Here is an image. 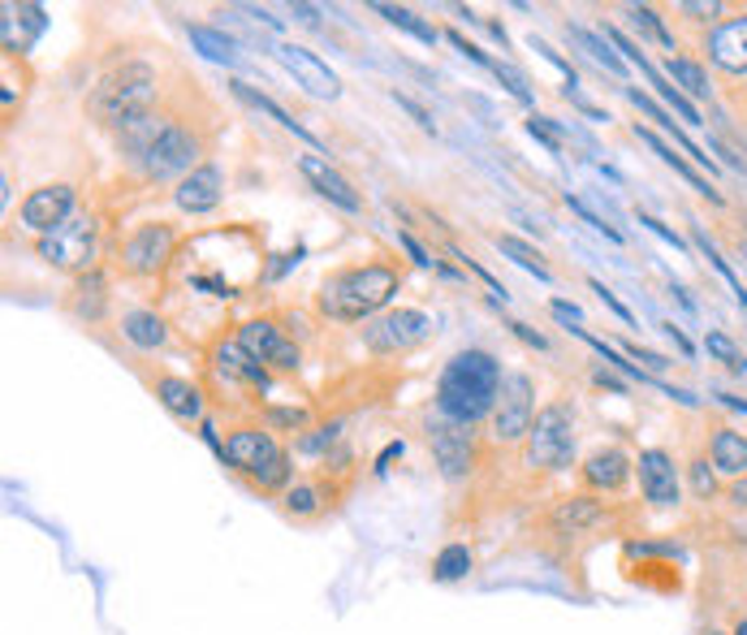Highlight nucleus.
Masks as SVG:
<instances>
[{
	"instance_id": "nucleus-1",
	"label": "nucleus",
	"mask_w": 747,
	"mask_h": 635,
	"mask_svg": "<svg viewBox=\"0 0 747 635\" xmlns=\"http://www.w3.org/2000/svg\"><path fill=\"white\" fill-rule=\"evenodd\" d=\"M497 394H501V363L488 351H459L437 381V411L441 420L472 428L484 416H493Z\"/></svg>"
},
{
	"instance_id": "nucleus-2",
	"label": "nucleus",
	"mask_w": 747,
	"mask_h": 635,
	"mask_svg": "<svg viewBox=\"0 0 747 635\" xmlns=\"http://www.w3.org/2000/svg\"><path fill=\"white\" fill-rule=\"evenodd\" d=\"M398 285H403V273L394 264H354V269L325 277L316 307H320V316H329L338 325H354V320L376 316L398 294Z\"/></svg>"
},
{
	"instance_id": "nucleus-3",
	"label": "nucleus",
	"mask_w": 747,
	"mask_h": 635,
	"mask_svg": "<svg viewBox=\"0 0 747 635\" xmlns=\"http://www.w3.org/2000/svg\"><path fill=\"white\" fill-rule=\"evenodd\" d=\"M156 95H160V78L147 61H122L104 73L95 87H91V117L109 131H122L138 117L156 113Z\"/></svg>"
},
{
	"instance_id": "nucleus-4",
	"label": "nucleus",
	"mask_w": 747,
	"mask_h": 635,
	"mask_svg": "<svg viewBox=\"0 0 747 635\" xmlns=\"http://www.w3.org/2000/svg\"><path fill=\"white\" fill-rule=\"evenodd\" d=\"M225 463L256 489V494H281L294 476L290 454L272 441L264 423H242L225 436Z\"/></svg>"
},
{
	"instance_id": "nucleus-5",
	"label": "nucleus",
	"mask_w": 747,
	"mask_h": 635,
	"mask_svg": "<svg viewBox=\"0 0 747 635\" xmlns=\"http://www.w3.org/2000/svg\"><path fill=\"white\" fill-rule=\"evenodd\" d=\"M523 458H528V467H541V472H566L575 458V411L562 402L536 411Z\"/></svg>"
},
{
	"instance_id": "nucleus-6",
	"label": "nucleus",
	"mask_w": 747,
	"mask_h": 635,
	"mask_svg": "<svg viewBox=\"0 0 747 635\" xmlns=\"http://www.w3.org/2000/svg\"><path fill=\"white\" fill-rule=\"evenodd\" d=\"M204 156V139L195 135V126H186L182 117H173L169 122V131L156 139V147L138 160V178L143 182H169V178H186V173H195L200 160Z\"/></svg>"
},
{
	"instance_id": "nucleus-7",
	"label": "nucleus",
	"mask_w": 747,
	"mask_h": 635,
	"mask_svg": "<svg viewBox=\"0 0 747 635\" xmlns=\"http://www.w3.org/2000/svg\"><path fill=\"white\" fill-rule=\"evenodd\" d=\"M39 260L48 269H61V273H87L91 256H95V220L87 212H73L66 225H57L53 234L39 238Z\"/></svg>"
},
{
	"instance_id": "nucleus-8",
	"label": "nucleus",
	"mask_w": 747,
	"mask_h": 635,
	"mask_svg": "<svg viewBox=\"0 0 747 635\" xmlns=\"http://www.w3.org/2000/svg\"><path fill=\"white\" fill-rule=\"evenodd\" d=\"M532 423H536V389L523 372H510L501 381V394L493 407V436L501 445H519V441H528Z\"/></svg>"
},
{
	"instance_id": "nucleus-9",
	"label": "nucleus",
	"mask_w": 747,
	"mask_h": 635,
	"mask_svg": "<svg viewBox=\"0 0 747 635\" xmlns=\"http://www.w3.org/2000/svg\"><path fill=\"white\" fill-rule=\"evenodd\" d=\"M173 251H178V234L169 220H151V225H138L135 234L122 242V273L126 277H156L173 264Z\"/></svg>"
},
{
	"instance_id": "nucleus-10",
	"label": "nucleus",
	"mask_w": 747,
	"mask_h": 635,
	"mask_svg": "<svg viewBox=\"0 0 747 635\" xmlns=\"http://www.w3.org/2000/svg\"><path fill=\"white\" fill-rule=\"evenodd\" d=\"M428 333H432V320H428L423 311H415V307H394V311L367 320L363 347L372 354H407V351H415L419 342H428Z\"/></svg>"
},
{
	"instance_id": "nucleus-11",
	"label": "nucleus",
	"mask_w": 747,
	"mask_h": 635,
	"mask_svg": "<svg viewBox=\"0 0 747 635\" xmlns=\"http://www.w3.org/2000/svg\"><path fill=\"white\" fill-rule=\"evenodd\" d=\"M428 445H432V458L441 467L445 480H467L476 472V441L463 423L450 420H428Z\"/></svg>"
},
{
	"instance_id": "nucleus-12",
	"label": "nucleus",
	"mask_w": 747,
	"mask_h": 635,
	"mask_svg": "<svg viewBox=\"0 0 747 635\" xmlns=\"http://www.w3.org/2000/svg\"><path fill=\"white\" fill-rule=\"evenodd\" d=\"M238 347L251 354L256 363L276 367V372H298V347L272 325V320H247L238 329Z\"/></svg>"
},
{
	"instance_id": "nucleus-13",
	"label": "nucleus",
	"mask_w": 747,
	"mask_h": 635,
	"mask_svg": "<svg viewBox=\"0 0 747 635\" xmlns=\"http://www.w3.org/2000/svg\"><path fill=\"white\" fill-rule=\"evenodd\" d=\"M338 497L341 485H333V476H312V480H298V485H290L281 494V510L294 523H316L338 506Z\"/></svg>"
},
{
	"instance_id": "nucleus-14",
	"label": "nucleus",
	"mask_w": 747,
	"mask_h": 635,
	"mask_svg": "<svg viewBox=\"0 0 747 635\" xmlns=\"http://www.w3.org/2000/svg\"><path fill=\"white\" fill-rule=\"evenodd\" d=\"M73 186L69 182H53V186H39L22 200V225L26 229H39V234H53L57 225H66L73 216Z\"/></svg>"
},
{
	"instance_id": "nucleus-15",
	"label": "nucleus",
	"mask_w": 747,
	"mask_h": 635,
	"mask_svg": "<svg viewBox=\"0 0 747 635\" xmlns=\"http://www.w3.org/2000/svg\"><path fill=\"white\" fill-rule=\"evenodd\" d=\"M605 523V501H597L592 494H575V497H557L553 510H548V532L570 541V536H588L592 528Z\"/></svg>"
},
{
	"instance_id": "nucleus-16",
	"label": "nucleus",
	"mask_w": 747,
	"mask_h": 635,
	"mask_svg": "<svg viewBox=\"0 0 747 635\" xmlns=\"http://www.w3.org/2000/svg\"><path fill=\"white\" fill-rule=\"evenodd\" d=\"M635 467H640V489H644L648 506H657V510L679 506V467L666 450H644Z\"/></svg>"
},
{
	"instance_id": "nucleus-17",
	"label": "nucleus",
	"mask_w": 747,
	"mask_h": 635,
	"mask_svg": "<svg viewBox=\"0 0 747 635\" xmlns=\"http://www.w3.org/2000/svg\"><path fill=\"white\" fill-rule=\"evenodd\" d=\"M276 57H281V66L294 73V82L307 91V95H320V100H333L341 91L338 73L329 70L316 53H307V48H298V44H281L276 48Z\"/></svg>"
},
{
	"instance_id": "nucleus-18",
	"label": "nucleus",
	"mask_w": 747,
	"mask_h": 635,
	"mask_svg": "<svg viewBox=\"0 0 747 635\" xmlns=\"http://www.w3.org/2000/svg\"><path fill=\"white\" fill-rule=\"evenodd\" d=\"M147 385H151V394L160 398V407H165L169 416H178V420H186V423L204 416V389H200L191 376L156 372V376H147Z\"/></svg>"
},
{
	"instance_id": "nucleus-19",
	"label": "nucleus",
	"mask_w": 747,
	"mask_h": 635,
	"mask_svg": "<svg viewBox=\"0 0 747 635\" xmlns=\"http://www.w3.org/2000/svg\"><path fill=\"white\" fill-rule=\"evenodd\" d=\"M709 61L726 73H747V13L726 18L709 31Z\"/></svg>"
},
{
	"instance_id": "nucleus-20",
	"label": "nucleus",
	"mask_w": 747,
	"mask_h": 635,
	"mask_svg": "<svg viewBox=\"0 0 747 635\" xmlns=\"http://www.w3.org/2000/svg\"><path fill=\"white\" fill-rule=\"evenodd\" d=\"M109 303H113V294H109V277L100 269H87L66 294V311L73 320H82V325H100Z\"/></svg>"
},
{
	"instance_id": "nucleus-21",
	"label": "nucleus",
	"mask_w": 747,
	"mask_h": 635,
	"mask_svg": "<svg viewBox=\"0 0 747 635\" xmlns=\"http://www.w3.org/2000/svg\"><path fill=\"white\" fill-rule=\"evenodd\" d=\"M0 13H4V18H0V35H4V53H9V57H22V53L44 35V26H48V18H44L39 4H4Z\"/></svg>"
},
{
	"instance_id": "nucleus-22",
	"label": "nucleus",
	"mask_w": 747,
	"mask_h": 635,
	"mask_svg": "<svg viewBox=\"0 0 747 635\" xmlns=\"http://www.w3.org/2000/svg\"><path fill=\"white\" fill-rule=\"evenodd\" d=\"M298 169H303V178L329 200V204H338L341 212H363V195L350 186V178H341L338 169L329 165V160H320V156H303L298 160Z\"/></svg>"
},
{
	"instance_id": "nucleus-23",
	"label": "nucleus",
	"mask_w": 747,
	"mask_h": 635,
	"mask_svg": "<svg viewBox=\"0 0 747 635\" xmlns=\"http://www.w3.org/2000/svg\"><path fill=\"white\" fill-rule=\"evenodd\" d=\"M220 195H225V182H220V169L216 165H200L195 173H186L182 182H178V191H173V204L182 212H191V216H200V212H212L220 204Z\"/></svg>"
},
{
	"instance_id": "nucleus-24",
	"label": "nucleus",
	"mask_w": 747,
	"mask_h": 635,
	"mask_svg": "<svg viewBox=\"0 0 747 635\" xmlns=\"http://www.w3.org/2000/svg\"><path fill=\"white\" fill-rule=\"evenodd\" d=\"M579 476H584V485L597 489V494H618V489L631 480V458H626L618 445L597 450V454H588V463L579 467Z\"/></svg>"
},
{
	"instance_id": "nucleus-25",
	"label": "nucleus",
	"mask_w": 747,
	"mask_h": 635,
	"mask_svg": "<svg viewBox=\"0 0 747 635\" xmlns=\"http://www.w3.org/2000/svg\"><path fill=\"white\" fill-rule=\"evenodd\" d=\"M229 91H234V100H242L247 109H256V113L272 117V122H276L281 131H294V135H298L303 143H316V147H320V139H316V135H312V131H307L303 122H294V117H290V113H285V109H281L276 100H269L264 91H256L251 82H238V78H234V82H229Z\"/></svg>"
},
{
	"instance_id": "nucleus-26",
	"label": "nucleus",
	"mask_w": 747,
	"mask_h": 635,
	"mask_svg": "<svg viewBox=\"0 0 747 635\" xmlns=\"http://www.w3.org/2000/svg\"><path fill=\"white\" fill-rule=\"evenodd\" d=\"M709 454H713V467H717L722 476H735V480H744L747 476V436L744 432L717 428L713 441H709Z\"/></svg>"
},
{
	"instance_id": "nucleus-27",
	"label": "nucleus",
	"mask_w": 747,
	"mask_h": 635,
	"mask_svg": "<svg viewBox=\"0 0 747 635\" xmlns=\"http://www.w3.org/2000/svg\"><path fill=\"white\" fill-rule=\"evenodd\" d=\"M635 139L648 143V147H653V151H657V156H661V160H666V165H670V169H675L679 178H687V182L695 186V195H704L709 204H722V195H717V191L709 186V178H700V173H695V169H691V165H687L682 156H675V147H670V143L661 139V135H653L648 126H635Z\"/></svg>"
},
{
	"instance_id": "nucleus-28",
	"label": "nucleus",
	"mask_w": 747,
	"mask_h": 635,
	"mask_svg": "<svg viewBox=\"0 0 747 635\" xmlns=\"http://www.w3.org/2000/svg\"><path fill=\"white\" fill-rule=\"evenodd\" d=\"M186 35H191V44L204 53L207 61H216V66H242V57H238V44L220 31V26H204V22H186Z\"/></svg>"
},
{
	"instance_id": "nucleus-29",
	"label": "nucleus",
	"mask_w": 747,
	"mask_h": 635,
	"mask_svg": "<svg viewBox=\"0 0 747 635\" xmlns=\"http://www.w3.org/2000/svg\"><path fill=\"white\" fill-rule=\"evenodd\" d=\"M122 333H126V342H135L138 351H156V347H165V338H169L165 320H160L156 311H147V307L122 316Z\"/></svg>"
},
{
	"instance_id": "nucleus-30",
	"label": "nucleus",
	"mask_w": 747,
	"mask_h": 635,
	"mask_svg": "<svg viewBox=\"0 0 747 635\" xmlns=\"http://www.w3.org/2000/svg\"><path fill=\"white\" fill-rule=\"evenodd\" d=\"M376 13H381L385 22H394L398 31H407V35H415L419 44H428V48H432V44L441 39V31H437L432 22H423V18L415 13V9H403V4H376Z\"/></svg>"
},
{
	"instance_id": "nucleus-31",
	"label": "nucleus",
	"mask_w": 747,
	"mask_h": 635,
	"mask_svg": "<svg viewBox=\"0 0 747 635\" xmlns=\"http://www.w3.org/2000/svg\"><path fill=\"white\" fill-rule=\"evenodd\" d=\"M497 247H501V256H510L519 269H528V273H536L541 282H553V273H548V264H544V256L536 247H528L523 238H514V234H497Z\"/></svg>"
},
{
	"instance_id": "nucleus-32",
	"label": "nucleus",
	"mask_w": 747,
	"mask_h": 635,
	"mask_svg": "<svg viewBox=\"0 0 747 635\" xmlns=\"http://www.w3.org/2000/svg\"><path fill=\"white\" fill-rule=\"evenodd\" d=\"M566 35H570V39H575V44H579V48H584L592 61H601V66H605L610 73H626V61L613 53L601 35H592V31H584V26H566Z\"/></svg>"
},
{
	"instance_id": "nucleus-33",
	"label": "nucleus",
	"mask_w": 747,
	"mask_h": 635,
	"mask_svg": "<svg viewBox=\"0 0 747 635\" xmlns=\"http://www.w3.org/2000/svg\"><path fill=\"white\" fill-rule=\"evenodd\" d=\"M472 570V549L467 545H445L441 554H437V563H432V579L437 583H454V579H463Z\"/></svg>"
},
{
	"instance_id": "nucleus-34",
	"label": "nucleus",
	"mask_w": 747,
	"mask_h": 635,
	"mask_svg": "<svg viewBox=\"0 0 747 635\" xmlns=\"http://www.w3.org/2000/svg\"><path fill=\"white\" fill-rule=\"evenodd\" d=\"M666 70H670V82L682 87L687 95H709V73L700 70L691 57H670V66H666Z\"/></svg>"
},
{
	"instance_id": "nucleus-35",
	"label": "nucleus",
	"mask_w": 747,
	"mask_h": 635,
	"mask_svg": "<svg viewBox=\"0 0 747 635\" xmlns=\"http://www.w3.org/2000/svg\"><path fill=\"white\" fill-rule=\"evenodd\" d=\"M528 135L541 143V147H548L553 156H562V147H566V143H562L566 126H562V122H553V117H541V113H532V117H528Z\"/></svg>"
},
{
	"instance_id": "nucleus-36",
	"label": "nucleus",
	"mask_w": 747,
	"mask_h": 635,
	"mask_svg": "<svg viewBox=\"0 0 747 635\" xmlns=\"http://www.w3.org/2000/svg\"><path fill=\"white\" fill-rule=\"evenodd\" d=\"M691 238H695V242L704 247V256H709V260H713V269H717V273H722V277L731 282V290H735V298H739V307H744V311H747V290H744V282L735 277V269H731V264L722 260V251H717V247H713V242L704 238V229H691Z\"/></svg>"
},
{
	"instance_id": "nucleus-37",
	"label": "nucleus",
	"mask_w": 747,
	"mask_h": 635,
	"mask_svg": "<svg viewBox=\"0 0 747 635\" xmlns=\"http://www.w3.org/2000/svg\"><path fill=\"white\" fill-rule=\"evenodd\" d=\"M704 351L713 354V359H722L731 372H747V354L739 351V347H735L726 333H709V338H704Z\"/></svg>"
},
{
	"instance_id": "nucleus-38",
	"label": "nucleus",
	"mask_w": 747,
	"mask_h": 635,
	"mask_svg": "<svg viewBox=\"0 0 747 635\" xmlns=\"http://www.w3.org/2000/svg\"><path fill=\"white\" fill-rule=\"evenodd\" d=\"M631 18H635V26L644 31V35H653V39H661L666 48H675V35L661 26V18H657V9H648V4H631Z\"/></svg>"
},
{
	"instance_id": "nucleus-39",
	"label": "nucleus",
	"mask_w": 747,
	"mask_h": 635,
	"mask_svg": "<svg viewBox=\"0 0 747 635\" xmlns=\"http://www.w3.org/2000/svg\"><path fill=\"white\" fill-rule=\"evenodd\" d=\"M329 445H341V423H320V428H312L303 441H298V450L303 454H320V450H329Z\"/></svg>"
},
{
	"instance_id": "nucleus-40",
	"label": "nucleus",
	"mask_w": 747,
	"mask_h": 635,
	"mask_svg": "<svg viewBox=\"0 0 747 635\" xmlns=\"http://www.w3.org/2000/svg\"><path fill=\"white\" fill-rule=\"evenodd\" d=\"M566 208L575 212V216H584V220H588V225H592V229H597V234H605V238H610V242H622V229H613L610 220H605V216H601V212H592V208H588V204H584V200H579V195H566Z\"/></svg>"
},
{
	"instance_id": "nucleus-41",
	"label": "nucleus",
	"mask_w": 747,
	"mask_h": 635,
	"mask_svg": "<svg viewBox=\"0 0 747 635\" xmlns=\"http://www.w3.org/2000/svg\"><path fill=\"white\" fill-rule=\"evenodd\" d=\"M488 70L501 78V87H506V91H510V95H514L519 104H532V87H528V78H523V73L510 70V66H501V61H493Z\"/></svg>"
},
{
	"instance_id": "nucleus-42",
	"label": "nucleus",
	"mask_w": 747,
	"mask_h": 635,
	"mask_svg": "<svg viewBox=\"0 0 747 635\" xmlns=\"http://www.w3.org/2000/svg\"><path fill=\"white\" fill-rule=\"evenodd\" d=\"M657 95H661V100H666V104H670V109H675V113H679L682 122H691V126H700V113H695V104H691V100H687V95H682L679 87H675V82H670V78H666V82H661V87H657Z\"/></svg>"
},
{
	"instance_id": "nucleus-43",
	"label": "nucleus",
	"mask_w": 747,
	"mask_h": 635,
	"mask_svg": "<svg viewBox=\"0 0 747 635\" xmlns=\"http://www.w3.org/2000/svg\"><path fill=\"white\" fill-rule=\"evenodd\" d=\"M264 423H269V428H285V432H298V428L307 423V411H298V407H269V411H264Z\"/></svg>"
},
{
	"instance_id": "nucleus-44",
	"label": "nucleus",
	"mask_w": 747,
	"mask_h": 635,
	"mask_svg": "<svg viewBox=\"0 0 747 635\" xmlns=\"http://www.w3.org/2000/svg\"><path fill=\"white\" fill-rule=\"evenodd\" d=\"M691 489H695V497H704V501L717 494V480H713V472H709V463H704V458H695V463H691Z\"/></svg>"
},
{
	"instance_id": "nucleus-45",
	"label": "nucleus",
	"mask_w": 747,
	"mask_h": 635,
	"mask_svg": "<svg viewBox=\"0 0 747 635\" xmlns=\"http://www.w3.org/2000/svg\"><path fill=\"white\" fill-rule=\"evenodd\" d=\"M398 242L407 247V256H410V260H415V264H419V269H441L445 277H454V269H445L441 260H432V256H428V251H423V247H419V242H415L410 234H398Z\"/></svg>"
},
{
	"instance_id": "nucleus-46",
	"label": "nucleus",
	"mask_w": 747,
	"mask_h": 635,
	"mask_svg": "<svg viewBox=\"0 0 747 635\" xmlns=\"http://www.w3.org/2000/svg\"><path fill=\"white\" fill-rule=\"evenodd\" d=\"M528 44H532V48H536V53H544V57H548V61H553V66H557V70L566 73V82H570V87H575V82H579V73H575V66H570V61H566V57H562V53H553V48H548V44H544V39H536V35H532V39H528Z\"/></svg>"
},
{
	"instance_id": "nucleus-47",
	"label": "nucleus",
	"mask_w": 747,
	"mask_h": 635,
	"mask_svg": "<svg viewBox=\"0 0 747 635\" xmlns=\"http://www.w3.org/2000/svg\"><path fill=\"white\" fill-rule=\"evenodd\" d=\"M592 290L601 294V303L610 307V311H613V316H618V320H626V325H635V316H631V307H626V303H622V298H618L613 290H605V282H592Z\"/></svg>"
},
{
	"instance_id": "nucleus-48",
	"label": "nucleus",
	"mask_w": 747,
	"mask_h": 635,
	"mask_svg": "<svg viewBox=\"0 0 747 635\" xmlns=\"http://www.w3.org/2000/svg\"><path fill=\"white\" fill-rule=\"evenodd\" d=\"M626 359H640V363L648 367V376H653V372H666V367H670V359H666V354L644 351V347H626Z\"/></svg>"
},
{
	"instance_id": "nucleus-49",
	"label": "nucleus",
	"mask_w": 747,
	"mask_h": 635,
	"mask_svg": "<svg viewBox=\"0 0 747 635\" xmlns=\"http://www.w3.org/2000/svg\"><path fill=\"white\" fill-rule=\"evenodd\" d=\"M394 100H398V109H407L410 117H415V126H419V131H428V135H437V126H432V117H428V109H419V104H415L410 95H398V91H394Z\"/></svg>"
},
{
	"instance_id": "nucleus-50",
	"label": "nucleus",
	"mask_w": 747,
	"mask_h": 635,
	"mask_svg": "<svg viewBox=\"0 0 747 635\" xmlns=\"http://www.w3.org/2000/svg\"><path fill=\"white\" fill-rule=\"evenodd\" d=\"M640 225H648V229H653L657 238H666V242H670L675 251H682V238H679V234H675V229H670V225H661L657 216H648V212H640Z\"/></svg>"
},
{
	"instance_id": "nucleus-51",
	"label": "nucleus",
	"mask_w": 747,
	"mask_h": 635,
	"mask_svg": "<svg viewBox=\"0 0 747 635\" xmlns=\"http://www.w3.org/2000/svg\"><path fill=\"white\" fill-rule=\"evenodd\" d=\"M445 39H450V44H454V48H459V53H463V57H472V61H476V66H484V70H488V66H493V61H488V57H484V53H479L476 44H467V39H463V35H459V31H445Z\"/></svg>"
},
{
	"instance_id": "nucleus-52",
	"label": "nucleus",
	"mask_w": 747,
	"mask_h": 635,
	"mask_svg": "<svg viewBox=\"0 0 747 635\" xmlns=\"http://www.w3.org/2000/svg\"><path fill=\"white\" fill-rule=\"evenodd\" d=\"M548 307H553V316H557V320H566V325H584V311H579L575 303H566V298H553Z\"/></svg>"
},
{
	"instance_id": "nucleus-53",
	"label": "nucleus",
	"mask_w": 747,
	"mask_h": 635,
	"mask_svg": "<svg viewBox=\"0 0 747 635\" xmlns=\"http://www.w3.org/2000/svg\"><path fill=\"white\" fill-rule=\"evenodd\" d=\"M682 13H695V18H717L722 13V4L717 0H709V4H695V0H687V4H679Z\"/></svg>"
},
{
	"instance_id": "nucleus-54",
	"label": "nucleus",
	"mask_w": 747,
	"mask_h": 635,
	"mask_svg": "<svg viewBox=\"0 0 747 635\" xmlns=\"http://www.w3.org/2000/svg\"><path fill=\"white\" fill-rule=\"evenodd\" d=\"M510 329H514V333H519V338H523L528 347H536V351H544V347H548V342H544L536 329H528V325H519V320H510Z\"/></svg>"
},
{
	"instance_id": "nucleus-55",
	"label": "nucleus",
	"mask_w": 747,
	"mask_h": 635,
	"mask_svg": "<svg viewBox=\"0 0 747 635\" xmlns=\"http://www.w3.org/2000/svg\"><path fill=\"white\" fill-rule=\"evenodd\" d=\"M298 256H303V251H298V247H294V251H290V256H281V260H276V264H272L269 273H264V277H281V273H290V269H294V264H298Z\"/></svg>"
},
{
	"instance_id": "nucleus-56",
	"label": "nucleus",
	"mask_w": 747,
	"mask_h": 635,
	"mask_svg": "<svg viewBox=\"0 0 747 635\" xmlns=\"http://www.w3.org/2000/svg\"><path fill=\"white\" fill-rule=\"evenodd\" d=\"M726 497H731V506H735V510H747V476H744V480H735Z\"/></svg>"
},
{
	"instance_id": "nucleus-57",
	"label": "nucleus",
	"mask_w": 747,
	"mask_h": 635,
	"mask_svg": "<svg viewBox=\"0 0 747 635\" xmlns=\"http://www.w3.org/2000/svg\"><path fill=\"white\" fill-rule=\"evenodd\" d=\"M290 13H294L298 22H307V26H316V18H320V13L312 9V4H290Z\"/></svg>"
},
{
	"instance_id": "nucleus-58",
	"label": "nucleus",
	"mask_w": 747,
	"mask_h": 635,
	"mask_svg": "<svg viewBox=\"0 0 747 635\" xmlns=\"http://www.w3.org/2000/svg\"><path fill=\"white\" fill-rule=\"evenodd\" d=\"M666 338H675V347H679L682 354H695V347H691V342L682 338V329H679V325H666Z\"/></svg>"
},
{
	"instance_id": "nucleus-59",
	"label": "nucleus",
	"mask_w": 747,
	"mask_h": 635,
	"mask_svg": "<svg viewBox=\"0 0 747 635\" xmlns=\"http://www.w3.org/2000/svg\"><path fill=\"white\" fill-rule=\"evenodd\" d=\"M597 385H605V389H613V394H626V385H622V381H613L610 372H597Z\"/></svg>"
},
{
	"instance_id": "nucleus-60",
	"label": "nucleus",
	"mask_w": 747,
	"mask_h": 635,
	"mask_svg": "<svg viewBox=\"0 0 747 635\" xmlns=\"http://www.w3.org/2000/svg\"><path fill=\"white\" fill-rule=\"evenodd\" d=\"M735 635H747V623H739V627H735Z\"/></svg>"
}]
</instances>
